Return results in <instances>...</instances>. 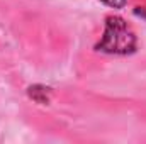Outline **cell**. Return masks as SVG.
Wrapping results in <instances>:
<instances>
[{
    "label": "cell",
    "mask_w": 146,
    "mask_h": 144,
    "mask_svg": "<svg viewBox=\"0 0 146 144\" xmlns=\"http://www.w3.org/2000/svg\"><path fill=\"white\" fill-rule=\"evenodd\" d=\"M102 2L110 5V7H114V9H121V7L126 5V0H102Z\"/></svg>",
    "instance_id": "3"
},
{
    "label": "cell",
    "mask_w": 146,
    "mask_h": 144,
    "mask_svg": "<svg viewBox=\"0 0 146 144\" xmlns=\"http://www.w3.org/2000/svg\"><path fill=\"white\" fill-rule=\"evenodd\" d=\"M29 97L34 98L37 104H46L49 100V88H44L41 85H36V87H31L29 88Z\"/></svg>",
    "instance_id": "2"
},
{
    "label": "cell",
    "mask_w": 146,
    "mask_h": 144,
    "mask_svg": "<svg viewBox=\"0 0 146 144\" xmlns=\"http://www.w3.org/2000/svg\"><path fill=\"white\" fill-rule=\"evenodd\" d=\"M97 51L110 54H127L136 48V36L133 29L117 15H110L106 20V31L100 42L95 46Z\"/></svg>",
    "instance_id": "1"
}]
</instances>
